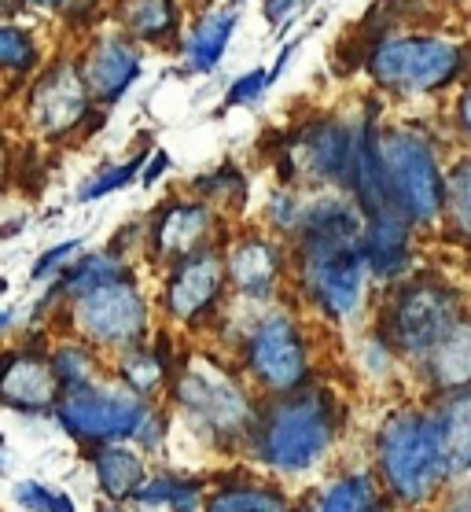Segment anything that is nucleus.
Instances as JSON below:
<instances>
[{
  "label": "nucleus",
  "mask_w": 471,
  "mask_h": 512,
  "mask_svg": "<svg viewBox=\"0 0 471 512\" xmlns=\"http://www.w3.org/2000/svg\"><path fill=\"white\" fill-rule=\"evenodd\" d=\"M457 118H460V129L471 137V89L464 93V100H460V107H457Z\"/></svg>",
  "instance_id": "nucleus-39"
},
{
  "label": "nucleus",
  "mask_w": 471,
  "mask_h": 512,
  "mask_svg": "<svg viewBox=\"0 0 471 512\" xmlns=\"http://www.w3.org/2000/svg\"><path fill=\"white\" fill-rule=\"evenodd\" d=\"M236 19H240V4H229L218 15L199 23V30L188 41V70L192 74H207V70L218 67L225 48H229L232 30H236Z\"/></svg>",
  "instance_id": "nucleus-26"
},
{
  "label": "nucleus",
  "mask_w": 471,
  "mask_h": 512,
  "mask_svg": "<svg viewBox=\"0 0 471 512\" xmlns=\"http://www.w3.org/2000/svg\"><path fill=\"white\" fill-rule=\"evenodd\" d=\"M210 229H214V218L203 203H192V199H177L170 207L159 210V218L151 225V247H155V258L162 262H184V258L207 251Z\"/></svg>",
  "instance_id": "nucleus-14"
},
{
  "label": "nucleus",
  "mask_w": 471,
  "mask_h": 512,
  "mask_svg": "<svg viewBox=\"0 0 471 512\" xmlns=\"http://www.w3.org/2000/svg\"><path fill=\"white\" fill-rule=\"evenodd\" d=\"M52 417H56L59 431L70 435L81 450L129 443L144 454L159 450L166 439V424H170L159 402L129 395L122 384H92L81 391H67Z\"/></svg>",
  "instance_id": "nucleus-4"
},
{
  "label": "nucleus",
  "mask_w": 471,
  "mask_h": 512,
  "mask_svg": "<svg viewBox=\"0 0 471 512\" xmlns=\"http://www.w3.org/2000/svg\"><path fill=\"white\" fill-rule=\"evenodd\" d=\"M409 229L413 222L402 210H387L376 218H365L361 233V255L372 280H402L409 269Z\"/></svg>",
  "instance_id": "nucleus-16"
},
{
  "label": "nucleus",
  "mask_w": 471,
  "mask_h": 512,
  "mask_svg": "<svg viewBox=\"0 0 471 512\" xmlns=\"http://www.w3.org/2000/svg\"><path fill=\"white\" fill-rule=\"evenodd\" d=\"M380 148L398 210L413 225L438 222L446 214V174L435 159V148L409 129H394L380 137Z\"/></svg>",
  "instance_id": "nucleus-7"
},
{
  "label": "nucleus",
  "mask_w": 471,
  "mask_h": 512,
  "mask_svg": "<svg viewBox=\"0 0 471 512\" xmlns=\"http://www.w3.org/2000/svg\"><path fill=\"white\" fill-rule=\"evenodd\" d=\"M81 244H85V240H81V236H74V240H63V244L48 247L45 255H41V258L34 262V269H30V280H52V273H56V269L63 266L67 258L78 255Z\"/></svg>",
  "instance_id": "nucleus-33"
},
{
  "label": "nucleus",
  "mask_w": 471,
  "mask_h": 512,
  "mask_svg": "<svg viewBox=\"0 0 471 512\" xmlns=\"http://www.w3.org/2000/svg\"><path fill=\"white\" fill-rule=\"evenodd\" d=\"M265 85H269V74H262V70H251V74H243L240 82H232V89L225 93V104L218 107V115H225L229 107H240V104H251V100H258Z\"/></svg>",
  "instance_id": "nucleus-34"
},
{
  "label": "nucleus",
  "mask_w": 471,
  "mask_h": 512,
  "mask_svg": "<svg viewBox=\"0 0 471 512\" xmlns=\"http://www.w3.org/2000/svg\"><path fill=\"white\" fill-rule=\"evenodd\" d=\"M207 483L192 476H173V472H162V476H148V483L140 487L137 501L140 509H155V505H166L170 512H203L207 509Z\"/></svg>",
  "instance_id": "nucleus-25"
},
{
  "label": "nucleus",
  "mask_w": 471,
  "mask_h": 512,
  "mask_svg": "<svg viewBox=\"0 0 471 512\" xmlns=\"http://www.w3.org/2000/svg\"><path fill=\"white\" fill-rule=\"evenodd\" d=\"M357 137L343 122H313L295 133L284 152V177L306 174L321 185H339L354 192Z\"/></svg>",
  "instance_id": "nucleus-10"
},
{
  "label": "nucleus",
  "mask_w": 471,
  "mask_h": 512,
  "mask_svg": "<svg viewBox=\"0 0 471 512\" xmlns=\"http://www.w3.org/2000/svg\"><path fill=\"white\" fill-rule=\"evenodd\" d=\"M4 291H8V280H0V295H4Z\"/></svg>",
  "instance_id": "nucleus-46"
},
{
  "label": "nucleus",
  "mask_w": 471,
  "mask_h": 512,
  "mask_svg": "<svg viewBox=\"0 0 471 512\" xmlns=\"http://www.w3.org/2000/svg\"><path fill=\"white\" fill-rule=\"evenodd\" d=\"M442 512H471V476H460L446 490V509Z\"/></svg>",
  "instance_id": "nucleus-35"
},
{
  "label": "nucleus",
  "mask_w": 471,
  "mask_h": 512,
  "mask_svg": "<svg viewBox=\"0 0 471 512\" xmlns=\"http://www.w3.org/2000/svg\"><path fill=\"white\" fill-rule=\"evenodd\" d=\"M15 325V310H0V332H8Z\"/></svg>",
  "instance_id": "nucleus-42"
},
{
  "label": "nucleus",
  "mask_w": 471,
  "mask_h": 512,
  "mask_svg": "<svg viewBox=\"0 0 471 512\" xmlns=\"http://www.w3.org/2000/svg\"><path fill=\"white\" fill-rule=\"evenodd\" d=\"M420 365V380L435 398H446L453 391H468L471 387V317H460L435 347L427 350Z\"/></svg>",
  "instance_id": "nucleus-15"
},
{
  "label": "nucleus",
  "mask_w": 471,
  "mask_h": 512,
  "mask_svg": "<svg viewBox=\"0 0 471 512\" xmlns=\"http://www.w3.org/2000/svg\"><path fill=\"white\" fill-rule=\"evenodd\" d=\"M170 398L203 443L221 454H247L262 413V395H251V384L218 361L184 358L170 380Z\"/></svg>",
  "instance_id": "nucleus-3"
},
{
  "label": "nucleus",
  "mask_w": 471,
  "mask_h": 512,
  "mask_svg": "<svg viewBox=\"0 0 471 512\" xmlns=\"http://www.w3.org/2000/svg\"><path fill=\"white\" fill-rule=\"evenodd\" d=\"M376 82L398 93H431L460 74V52L446 41L409 37V41H383L372 52Z\"/></svg>",
  "instance_id": "nucleus-9"
},
{
  "label": "nucleus",
  "mask_w": 471,
  "mask_h": 512,
  "mask_svg": "<svg viewBox=\"0 0 471 512\" xmlns=\"http://www.w3.org/2000/svg\"><path fill=\"white\" fill-rule=\"evenodd\" d=\"M15 505H23L26 512H78L74 498L63 490H52L37 479H19L15 483Z\"/></svg>",
  "instance_id": "nucleus-31"
},
{
  "label": "nucleus",
  "mask_w": 471,
  "mask_h": 512,
  "mask_svg": "<svg viewBox=\"0 0 471 512\" xmlns=\"http://www.w3.org/2000/svg\"><path fill=\"white\" fill-rule=\"evenodd\" d=\"M70 317H74L78 336L89 347L104 350L140 347L144 332H148V303H144L140 288L129 277L74 299L70 303Z\"/></svg>",
  "instance_id": "nucleus-8"
},
{
  "label": "nucleus",
  "mask_w": 471,
  "mask_h": 512,
  "mask_svg": "<svg viewBox=\"0 0 471 512\" xmlns=\"http://www.w3.org/2000/svg\"><path fill=\"white\" fill-rule=\"evenodd\" d=\"M63 398L52 354L41 347H15L0 354V406L23 417H52Z\"/></svg>",
  "instance_id": "nucleus-11"
},
{
  "label": "nucleus",
  "mask_w": 471,
  "mask_h": 512,
  "mask_svg": "<svg viewBox=\"0 0 471 512\" xmlns=\"http://www.w3.org/2000/svg\"><path fill=\"white\" fill-rule=\"evenodd\" d=\"M431 409H435L442 439H446L449 468H453V483H457L460 476H471V387L435 398Z\"/></svg>",
  "instance_id": "nucleus-21"
},
{
  "label": "nucleus",
  "mask_w": 471,
  "mask_h": 512,
  "mask_svg": "<svg viewBox=\"0 0 471 512\" xmlns=\"http://www.w3.org/2000/svg\"><path fill=\"white\" fill-rule=\"evenodd\" d=\"M295 4H299V0H265V19H269V23H280Z\"/></svg>",
  "instance_id": "nucleus-37"
},
{
  "label": "nucleus",
  "mask_w": 471,
  "mask_h": 512,
  "mask_svg": "<svg viewBox=\"0 0 471 512\" xmlns=\"http://www.w3.org/2000/svg\"><path fill=\"white\" fill-rule=\"evenodd\" d=\"M0 177H4V148H0Z\"/></svg>",
  "instance_id": "nucleus-44"
},
{
  "label": "nucleus",
  "mask_w": 471,
  "mask_h": 512,
  "mask_svg": "<svg viewBox=\"0 0 471 512\" xmlns=\"http://www.w3.org/2000/svg\"><path fill=\"white\" fill-rule=\"evenodd\" d=\"M37 63V48L34 41L15 30V26H0V67L4 70H30Z\"/></svg>",
  "instance_id": "nucleus-32"
},
{
  "label": "nucleus",
  "mask_w": 471,
  "mask_h": 512,
  "mask_svg": "<svg viewBox=\"0 0 471 512\" xmlns=\"http://www.w3.org/2000/svg\"><path fill=\"white\" fill-rule=\"evenodd\" d=\"M115 380L126 387L129 395L155 402L162 387H170L173 369L159 358V354H155V347H144V343H140V347L122 350L118 369H115Z\"/></svg>",
  "instance_id": "nucleus-24"
},
{
  "label": "nucleus",
  "mask_w": 471,
  "mask_h": 512,
  "mask_svg": "<svg viewBox=\"0 0 471 512\" xmlns=\"http://www.w3.org/2000/svg\"><path fill=\"white\" fill-rule=\"evenodd\" d=\"M446 214L453 229L471 244V159L457 163V170L446 177Z\"/></svg>",
  "instance_id": "nucleus-29"
},
{
  "label": "nucleus",
  "mask_w": 471,
  "mask_h": 512,
  "mask_svg": "<svg viewBox=\"0 0 471 512\" xmlns=\"http://www.w3.org/2000/svg\"><path fill=\"white\" fill-rule=\"evenodd\" d=\"M140 505H118V501H96V512H137Z\"/></svg>",
  "instance_id": "nucleus-40"
},
{
  "label": "nucleus",
  "mask_w": 471,
  "mask_h": 512,
  "mask_svg": "<svg viewBox=\"0 0 471 512\" xmlns=\"http://www.w3.org/2000/svg\"><path fill=\"white\" fill-rule=\"evenodd\" d=\"M394 509H398V505H394V501L387 498V494H383V498L376 501V505H372V509H368V512H394Z\"/></svg>",
  "instance_id": "nucleus-41"
},
{
  "label": "nucleus",
  "mask_w": 471,
  "mask_h": 512,
  "mask_svg": "<svg viewBox=\"0 0 471 512\" xmlns=\"http://www.w3.org/2000/svg\"><path fill=\"white\" fill-rule=\"evenodd\" d=\"M144 163H148V155H133V159L122 166H104L92 181L81 185L78 203H92V199H104V196H111V192H118V188H129L133 177L144 174Z\"/></svg>",
  "instance_id": "nucleus-30"
},
{
  "label": "nucleus",
  "mask_w": 471,
  "mask_h": 512,
  "mask_svg": "<svg viewBox=\"0 0 471 512\" xmlns=\"http://www.w3.org/2000/svg\"><path fill=\"white\" fill-rule=\"evenodd\" d=\"M295 48H299V41H291V45L284 48V52H280V56H276L273 70H269V82H276V78H280V74H284V67H288V59L295 56Z\"/></svg>",
  "instance_id": "nucleus-38"
},
{
  "label": "nucleus",
  "mask_w": 471,
  "mask_h": 512,
  "mask_svg": "<svg viewBox=\"0 0 471 512\" xmlns=\"http://www.w3.org/2000/svg\"><path fill=\"white\" fill-rule=\"evenodd\" d=\"M122 277H129V273H126V266H122L118 251L85 255L70 269L59 273V280L52 284V291H48V303H52V299H67V303H74V299H81V295L104 288V284H115V280H122Z\"/></svg>",
  "instance_id": "nucleus-22"
},
{
  "label": "nucleus",
  "mask_w": 471,
  "mask_h": 512,
  "mask_svg": "<svg viewBox=\"0 0 471 512\" xmlns=\"http://www.w3.org/2000/svg\"><path fill=\"white\" fill-rule=\"evenodd\" d=\"M288 512H306V505H291V509Z\"/></svg>",
  "instance_id": "nucleus-45"
},
{
  "label": "nucleus",
  "mask_w": 471,
  "mask_h": 512,
  "mask_svg": "<svg viewBox=\"0 0 471 512\" xmlns=\"http://www.w3.org/2000/svg\"><path fill=\"white\" fill-rule=\"evenodd\" d=\"M89 461H92V479H96V487H100L104 501L133 505L140 487L148 483V461H144V450H137V446H129V443L89 450Z\"/></svg>",
  "instance_id": "nucleus-17"
},
{
  "label": "nucleus",
  "mask_w": 471,
  "mask_h": 512,
  "mask_svg": "<svg viewBox=\"0 0 471 512\" xmlns=\"http://www.w3.org/2000/svg\"><path fill=\"white\" fill-rule=\"evenodd\" d=\"M30 4H63V0H30Z\"/></svg>",
  "instance_id": "nucleus-43"
},
{
  "label": "nucleus",
  "mask_w": 471,
  "mask_h": 512,
  "mask_svg": "<svg viewBox=\"0 0 471 512\" xmlns=\"http://www.w3.org/2000/svg\"><path fill=\"white\" fill-rule=\"evenodd\" d=\"M343 435V402L321 384L280 398H262L247 454L273 476H306L332 454Z\"/></svg>",
  "instance_id": "nucleus-2"
},
{
  "label": "nucleus",
  "mask_w": 471,
  "mask_h": 512,
  "mask_svg": "<svg viewBox=\"0 0 471 512\" xmlns=\"http://www.w3.org/2000/svg\"><path fill=\"white\" fill-rule=\"evenodd\" d=\"M240 365L243 376L254 391H262V398H280L291 391H302L310 384L313 365H310V343L302 336L299 321L291 314H273L258 317L240 347Z\"/></svg>",
  "instance_id": "nucleus-6"
},
{
  "label": "nucleus",
  "mask_w": 471,
  "mask_h": 512,
  "mask_svg": "<svg viewBox=\"0 0 471 512\" xmlns=\"http://www.w3.org/2000/svg\"><path fill=\"white\" fill-rule=\"evenodd\" d=\"M89 96H92L89 85H85V78L78 74V67H70V63L52 67L45 78L37 82L34 100H30L37 129L52 140L74 133V129L85 122V115H89Z\"/></svg>",
  "instance_id": "nucleus-13"
},
{
  "label": "nucleus",
  "mask_w": 471,
  "mask_h": 512,
  "mask_svg": "<svg viewBox=\"0 0 471 512\" xmlns=\"http://www.w3.org/2000/svg\"><path fill=\"white\" fill-rule=\"evenodd\" d=\"M225 269H229V280L243 295L265 299V295L276 288V280H280L284 258H280V251H276L269 240H262V236H243L240 244L229 251V258H225Z\"/></svg>",
  "instance_id": "nucleus-19"
},
{
  "label": "nucleus",
  "mask_w": 471,
  "mask_h": 512,
  "mask_svg": "<svg viewBox=\"0 0 471 512\" xmlns=\"http://www.w3.org/2000/svg\"><path fill=\"white\" fill-rule=\"evenodd\" d=\"M52 365H56L63 395L100 384V361H96V350L85 339H74V343H63V347L52 350Z\"/></svg>",
  "instance_id": "nucleus-27"
},
{
  "label": "nucleus",
  "mask_w": 471,
  "mask_h": 512,
  "mask_svg": "<svg viewBox=\"0 0 471 512\" xmlns=\"http://www.w3.org/2000/svg\"><path fill=\"white\" fill-rule=\"evenodd\" d=\"M126 23L137 37L159 41L173 30V4L170 0H126Z\"/></svg>",
  "instance_id": "nucleus-28"
},
{
  "label": "nucleus",
  "mask_w": 471,
  "mask_h": 512,
  "mask_svg": "<svg viewBox=\"0 0 471 512\" xmlns=\"http://www.w3.org/2000/svg\"><path fill=\"white\" fill-rule=\"evenodd\" d=\"M140 78V59L133 48L122 41H100L92 48L89 67H85V85L96 104H118L126 89Z\"/></svg>",
  "instance_id": "nucleus-18"
},
{
  "label": "nucleus",
  "mask_w": 471,
  "mask_h": 512,
  "mask_svg": "<svg viewBox=\"0 0 471 512\" xmlns=\"http://www.w3.org/2000/svg\"><path fill=\"white\" fill-rule=\"evenodd\" d=\"M166 170H170V152H162V148L159 152H151L148 163H144V174H140V185L151 188L162 174H166Z\"/></svg>",
  "instance_id": "nucleus-36"
},
{
  "label": "nucleus",
  "mask_w": 471,
  "mask_h": 512,
  "mask_svg": "<svg viewBox=\"0 0 471 512\" xmlns=\"http://www.w3.org/2000/svg\"><path fill=\"white\" fill-rule=\"evenodd\" d=\"M372 472L402 509H424L453 487L449 450L431 406L391 409L372 439Z\"/></svg>",
  "instance_id": "nucleus-1"
},
{
  "label": "nucleus",
  "mask_w": 471,
  "mask_h": 512,
  "mask_svg": "<svg viewBox=\"0 0 471 512\" xmlns=\"http://www.w3.org/2000/svg\"><path fill=\"white\" fill-rule=\"evenodd\" d=\"M229 284V269H225V258L207 247V251H199V255L184 258L177 262L166 280V314L170 321L177 325H199L207 314L218 310V299L221 291Z\"/></svg>",
  "instance_id": "nucleus-12"
},
{
  "label": "nucleus",
  "mask_w": 471,
  "mask_h": 512,
  "mask_svg": "<svg viewBox=\"0 0 471 512\" xmlns=\"http://www.w3.org/2000/svg\"><path fill=\"white\" fill-rule=\"evenodd\" d=\"M383 498V487L372 468H350L332 483H324L310 501L306 512H368Z\"/></svg>",
  "instance_id": "nucleus-20"
},
{
  "label": "nucleus",
  "mask_w": 471,
  "mask_h": 512,
  "mask_svg": "<svg viewBox=\"0 0 471 512\" xmlns=\"http://www.w3.org/2000/svg\"><path fill=\"white\" fill-rule=\"evenodd\" d=\"M460 295L442 280H409L394 288L380 314L376 336L398 358L420 361L460 321Z\"/></svg>",
  "instance_id": "nucleus-5"
},
{
  "label": "nucleus",
  "mask_w": 471,
  "mask_h": 512,
  "mask_svg": "<svg viewBox=\"0 0 471 512\" xmlns=\"http://www.w3.org/2000/svg\"><path fill=\"white\" fill-rule=\"evenodd\" d=\"M288 494L273 483H258V479H236V483H221L210 490L207 509L203 512H288Z\"/></svg>",
  "instance_id": "nucleus-23"
}]
</instances>
